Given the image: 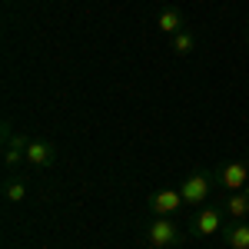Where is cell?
I'll return each mask as SVG.
<instances>
[{"label":"cell","instance_id":"cell-3","mask_svg":"<svg viewBox=\"0 0 249 249\" xmlns=\"http://www.w3.org/2000/svg\"><path fill=\"white\" fill-rule=\"evenodd\" d=\"M223 216L226 213L219 210V206H199V210L193 213L190 226H186V232L190 236H216V232H223Z\"/></svg>","mask_w":249,"mask_h":249},{"label":"cell","instance_id":"cell-15","mask_svg":"<svg viewBox=\"0 0 249 249\" xmlns=\"http://www.w3.org/2000/svg\"><path fill=\"white\" fill-rule=\"evenodd\" d=\"M246 193H249V190H246Z\"/></svg>","mask_w":249,"mask_h":249},{"label":"cell","instance_id":"cell-6","mask_svg":"<svg viewBox=\"0 0 249 249\" xmlns=\"http://www.w3.org/2000/svg\"><path fill=\"white\" fill-rule=\"evenodd\" d=\"M179 206H186L179 190L163 186V190L150 193V210H153V216H176V213H179Z\"/></svg>","mask_w":249,"mask_h":249},{"label":"cell","instance_id":"cell-2","mask_svg":"<svg viewBox=\"0 0 249 249\" xmlns=\"http://www.w3.org/2000/svg\"><path fill=\"white\" fill-rule=\"evenodd\" d=\"M213 183H216L213 173H203V170L190 173V176L183 179V186H179L183 203H186V206H203V203L210 199V193H213Z\"/></svg>","mask_w":249,"mask_h":249},{"label":"cell","instance_id":"cell-11","mask_svg":"<svg viewBox=\"0 0 249 249\" xmlns=\"http://www.w3.org/2000/svg\"><path fill=\"white\" fill-rule=\"evenodd\" d=\"M3 199L7 203H23L27 199V179L23 176H7L3 179Z\"/></svg>","mask_w":249,"mask_h":249},{"label":"cell","instance_id":"cell-10","mask_svg":"<svg viewBox=\"0 0 249 249\" xmlns=\"http://www.w3.org/2000/svg\"><path fill=\"white\" fill-rule=\"evenodd\" d=\"M223 243L230 249H249V223H230L226 230H223Z\"/></svg>","mask_w":249,"mask_h":249},{"label":"cell","instance_id":"cell-1","mask_svg":"<svg viewBox=\"0 0 249 249\" xmlns=\"http://www.w3.org/2000/svg\"><path fill=\"white\" fill-rule=\"evenodd\" d=\"M186 239V232L179 230V223L173 216H153V223L146 226V246L150 249H173Z\"/></svg>","mask_w":249,"mask_h":249},{"label":"cell","instance_id":"cell-12","mask_svg":"<svg viewBox=\"0 0 249 249\" xmlns=\"http://www.w3.org/2000/svg\"><path fill=\"white\" fill-rule=\"evenodd\" d=\"M170 47H173V53H176V57H190L193 50H196V34L186 27V30H179V34L173 37Z\"/></svg>","mask_w":249,"mask_h":249},{"label":"cell","instance_id":"cell-9","mask_svg":"<svg viewBox=\"0 0 249 249\" xmlns=\"http://www.w3.org/2000/svg\"><path fill=\"white\" fill-rule=\"evenodd\" d=\"M223 213L230 216L232 223H239V219H246L249 216V193L239 190V193H230L226 196V203H223Z\"/></svg>","mask_w":249,"mask_h":249},{"label":"cell","instance_id":"cell-14","mask_svg":"<svg viewBox=\"0 0 249 249\" xmlns=\"http://www.w3.org/2000/svg\"><path fill=\"white\" fill-rule=\"evenodd\" d=\"M246 190H249V179H246Z\"/></svg>","mask_w":249,"mask_h":249},{"label":"cell","instance_id":"cell-4","mask_svg":"<svg viewBox=\"0 0 249 249\" xmlns=\"http://www.w3.org/2000/svg\"><path fill=\"white\" fill-rule=\"evenodd\" d=\"M27 146H30V140L23 133H14L10 126H3V170H7V176H14L20 163H27Z\"/></svg>","mask_w":249,"mask_h":249},{"label":"cell","instance_id":"cell-13","mask_svg":"<svg viewBox=\"0 0 249 249\" xmlns=\"http://www.w3.org/2000/svg\"><path fill=\"white\" fill-rule=\"evenodd\" d=\"M246 37H249V27H246Z\"/></svg>","mask_w":249,"mask_h":249},{"label":"cell","instance_id":"cell-5","mask_svg":"<svg viewBox=\"0 0 249 249\" xmlns=\"http://www.w3.org/2000/svg\"><path fill=\"white\" fill-rule=\"evenodd\" d=\"M216 176V183L223 186V190H230V193H239V190H246V179H249V166L243 163V160H226L219 170L213 173Z\"/></svg>","mask_w":249,"mask_h":249},{"label":"cell","instance_id":"cell-7","mask_svg":"<svg viewBox=\"0 0 249 249\" xmlns=\"http://www.w3.org/2000/svg\"><path fill=\"white\" fill-rule=\"evenodd\" d=\"M53 160H57V146H53V143H47V140H30V146H27V166H34V170H50Z\"/></svg>","mask_w":249,"mask_h":249},{"label":"cell","instance_id":"cell-8","mask_svg":"<svg viewBox=\"0 0 249 249\" xmlns=\"http://www.w3.org/2000/svg\"><path fill=\"white\" fill-rule=\"evenodd\" d=\"M156 27H160L163 34L176 37L179 30H186V17H183V10H179V7H163V10H160V17H156Z\"/></svg>","mask_w":249,"mask_h":249}]
</instances>
